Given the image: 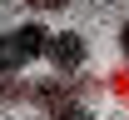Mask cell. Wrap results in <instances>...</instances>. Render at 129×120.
<instances>
[{
  "mask_svg": "<svg viewBox=\"0 0 129 120\" xmlns=\"http://www.w3.org/2000/svg\"><path fill=\"white\" fill-rule=\"evenodd\" d=\"M84 55H89V45H84V35H80V30H55V35H50L45 60L55 65V80L80 75V70H84Z\"/></svg>",
  "mask_w": 129,
  "mask_h": 120,
  "instance_id": "3",
  "label": "cell"
},
{
  "mask_svg": "<svg viewBox=\"0 0 129 120\" xmlns=\"http://www.w3.org/2000/svg\"><path fill=\"white\" fill-rule=\"evenodd\" d=\"M30 100L45 105V120H94L80 100H75L70 80H45V85H30Z\"/></svg>",
  "mask_w": 129,
  "mask_h": 120,
  "instance_id": "2",
  "label": "cell"
},
{
  "mask_svg": "<svg viewBox=\"0 0 129 120\" xmlns=\"http://www.w3.org/2000/svg\"><path fill=\"white\" fill-rule=\"evenodd\" d=\"M50 35L55 30H45L40 20H25V25L0 30V80H15L30 60H40V55L50 50Z\"/></svg>",
  "mask_w": 129,
  "mask_h": 120,
  "instance_id": "1",
  "label": "cell"
},
{
  "mask_svg": "<svg viewBox=\"0 0 129 120\" xmlns=\"http://www.w3.org/2000/svg\"><path fill=\"white\" fill-rule=\"evenodd\" d=\"M0 100H30V85H20V80H0Z\"/></svg>",
  "mask_w": 129,
  "mask_h": 120,
  "instance_id": "4",
  "label": "cell"
},
{
  "mask_svg": "<svg viewBox=\"0 0 129 120\" xmlns=\"http://www.w3.org/2000/svg\"><path fill=\"white\" fill-rule=\"evenodd\" d=\"M119 50H124V60H129V20L119 25Z\"/></svg>",
  "mask_w": 129,
  "mask_h": 120,
  "instance_id": "5",
  "label": "cell"
},
{
  "mask_svg": "<svg viewBox=\"0 0 129 120\" xmlns=\"http://www.w3.org/2000/svg\"><path fill=\"white\" fill-rule=\"evenodd\" d=\"M25 120H45V115H25Z\"/></svg>",
  "mask_w": 129,
  "mask_h": 120,
  "instance_id": "6",
  "label": "cell"
}]
</instances>
